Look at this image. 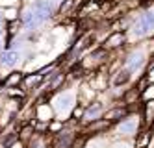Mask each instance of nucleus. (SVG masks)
Returning <instances> with one entry per match:
<instances>
[{
    "label": "nucleus",
    "instance_id": "1",
    "mask_svg": "<svg viewBox=\"0 0 154 148\" xmlns=\"http://www.w3.org/2000/svg\"><path fill=\"white\" fill-rule=\"evenodd\" d=\"M52 109H54V113H58L60 117L72 113V109H74V95L69 93V91H63V93H60L56 98H54Z\"/></svg>",
    "mask_w": 154,
    "mask_h": 148
},
{
    "label": "nucleus",
    "instance_id": "2",
    "mask_svg": "<svg viewBox=\"0 0 154 148\" xmlns=\"http://www.w3.org/2000/svg\"><path fill=\"white\" fill-rule=\"evenodd\" d=\"M30 9L34 11L35 19L41 22V24L54 15V4L50 2V0H35V2L30 4Z\"/></svg>",
    "mask_w": 154,
    "mask_h": 148
},
{
    "label": "nucleus",
    "instance_id": "3",
    "mask_svg": "<svg viewBox=\"0 0 154 148\" xmlns=\"http://www.w3.org/2000/svg\"><path fill=\"white\" fill-rule=\"evenodd\" d=\"M145 63H147V56H145V52H143L141 48L139 50H132L126 58H125V61H123L125 69H128L132 74L139 72L143 67H145Z\"/></svg>",
    "mask_w": 154,
    "mask_h": 148
},
{
    "label": "nucleus",
    "instance_id": "4",
    "mask_svg": "<svg viewBox=\"0 0 154 148\" xmlns=\"http://www.w3.org/2000/svg\"><path fill=\"white\" fill-rule=\"evenodd\" d=\"M137 130H139V119H137L136 115H128V117H125L123 120L117 124V133L126 135V137H130V135H136Z\"/></svg>",
    "mask_w": 154,
    "mask_h": 148
},
{
    "label": "nucleus",
    "instance_id": "5",
    "mask_svg": "<svg viewBox=\"0 0 154 148\" xmlns=\"http://www.w3.org/2000/svg\"><path fill=\"white\" fill-rule=\"evenodd\" d=\"M130 33L132 35H136L137 39H141V37H145L147 33H150V30H149V24H147V19H145V15H139L134 22L130 24Z\"/></svg>",
    "mask_w": 154,
    "mask_h": 148
},
{
    "label": "nucleus",
    "instance_id": "6",
    "mask_svg": "<svg viewBox=\"0 0 154 148\" xmlns=\"http://www.w3.org/2000/svg\"><path fill=\"white\" fill-rule=\"evenodd\" d=\"M102 115H104V106L100 104V102H91V104L85 107L82 120H85V122H93V120H97V119H100Z\"/></svg>",
    "mask_w": 154,
    "mask_h": 148
},
{
    "label": "nucleus",
    "instance_id": "7",
    "mask_svg": "<svg viewBox=\"0 0 154 148\" xmlns=\"http://www.w3.org/2000/svg\"><path fill=\"white\" fill-rule=\"evenodd\" d=\"M106 56H108V50L102 47V48H97V50H93L89 56H87V58L80 63L84 69H89V67L93 65V67H97L98 63H102L104 59H106Z\"/></svg>",
    "mask_w": 154,
    "mask_h": 148
},
{
    "label": "nucleus",
    "instance_id": "8",
    "mask_svg": "<svg viewBox=\"0 0 154 148\" xmlns=\"http://www.w3.org/2000/svg\"><path fill=\"white\" fill-rule=\"evenodd\" d=\"M72 143H74V131L63 128V130L56 135L54 148H72Z\"/></svg>",
    "mask_w": 154,
    "mask_h": 148
},
{
    "label": "nucleus",
    "instance_id": "9",
    "mask_svg": "<svg viewBox=\"0 0 154 148\" xmlns=\"http://www.w3.org/2000/svg\"><path fill=\"white\" fill-rule=\"evenodd\" d=\"M125 41H126L125 32H112V33L106 37V41H104V48H106V50L121 48V47L125 44Z\"/></svg>",
    "mask_w": 154,
    "mask_h": 148
},
{
    "label": "nucleus",
    "instance_id": "10",
    "mask_svg": "<svg viewBox=\"0 0 154 148\" xmlns=\"http://www.w3.org/2000/svg\"><path fill=\"white\" fill-rule=\"evenodd\" d=\"M95 41H97V35H95V33H93V32H91V33H87L85 37H82L78 43H76V47L71 50V56H72V58H76L78 54H82L84 50L89 48L91 44H95Z\"/></svg>",
    "mask_w": 154,
    "mask_h": 148
},
{
    "label": "nucleus",
    "instance_id": "11",
    "mask_svg": "<svg viewBox=\"0 0 154 148\" xmlns=\"http://www.w3.org/2000/svg\"><path fill=\"white\" fill-rule=\"evenodd\" d=\"M125 117H128L126 106H119V107H113L109 111H104V115H102V119H106L109 124H112V122H121Z\"/></svg>",
    "mask_w": 154,
    "mask_h": 148
},
{
    "label": "nucleus",
    "instance_id": "12",
    "mask_svg": "<svg viewBox=\"0 0 154 148\" xmlns=\"http://www.w3.org/2000/svg\"><path fill=\"white\" fill-rule=\"evenodd\" d=\"M19 61V52L13 48H6L0 52V65L2 67H15Z\"/></svg>",
    "mask_w": 154,
    "mask_h": 148
},
{
    "label": "nucleus",
    "instance_id": "13",
    "mask_svg": "<svg viewBox=\"0 0 154 148\" xmlns=\"http://www.w3.org/2000/svg\"><path fill=\"white\" fill-rule=\"evenodd\" d=\"M34 109H35V119L39 122H50L54 117V109L48 104H37Z\"/></svg>",
    "mask_w": 154,
    "mask_h": 148
},
{
    "label": "nucleus",
    "instance_id": "14",
    "mask_svg": "<svg viewBox=\"0 0 154 148\" xmlns=\"http://www.w3.org/2000/svg\"><path fill=\"white\" fill-rule=\"evenodd\" d=\"M130 78H132V72L128 69H121L113 74V80H112V85L113 87H121V85H125L130 82Z\"/></svg>",
    "mask_w": 154,
    "mask_h": 148
},
{
    "label": "nucleus",
    "instance_id": "15",
    "mask_svg": "<svg viewBox=\"0 0 154 148\" xmlns=\"http://www.w3.org/2000/svg\"><path fill=\"white\" fill-rule=\"evenodd\" d=\"M23 80H24L23 72H11V74H8V78L4 80V87L6 89H15V87H19L20 83H23Z\"/></svg>",
    "mask_w": 154,
    "mask_h": 148
},
{
    "label": "nucleus",
    "instance_id": "16",
    "mask_svg": "<svg viewBox=\"0 0 154 148\" xmlns=\"http://www.w3.org/2000/svg\"><path fill=\"white\" fill-rule=\"evenodd\" d=\"M43 78L39 72H35V74H28V76H24V80H23V85H24V89H34V87H39L41 83H43Z\"/></svg>",
    "mask_w": 154,
    "mask_h": 148
},
{
    "label": "nucleus",
    "instance_id": "17",
    "mask_svg": "<svg viewBox=\"0 0 154 148\" xmlns=\"http://www.w3.org/2000/svg\"><path fill=\"white\" fill-rule=\"evenodd\" d=\"M109 128V122L106 120V119H97V120H93V122H89V130L91 133H102V131H106Z\"/></svg>",
    "mask_w": 154,
    "mask_h": 148
},
{
    "label": "nucleus",
    "instance_id": "18",
    "mask_svg": "<svg viewBox=\"0 0 154 148\" xmlns=\"http://www.w3.org/2000/svg\"><path fill=\"white\" fill-rule=\"evenodd\" d=\"M143 119H145L147 126L154 124V100H147L145 102V107H143Z\"/></svg>",
    "mask_w": 154,
    "mask_h": 148
},
{
    "label": "nucleus",
    "instance_id": "19",
    "mask_svg": "<svg viewBox=\"0 0 154 148\" xmlns=\"http://www.w3.org/2000/svg\"><path fill=\"white\" fill-rule=\"evenodd\" d=\"M30 148H48L47 137L43 133H34L30 139Z\"/></svg>",
    "mask_w": 154,
    "mask_h": 148
},
{
    "label": "nucleus",
    "instance_id": "20",
    "mask_svg": "<svg viewBox=\"0 0 154 148\" xmlns=\"http://www.w3.org/2000/svg\"><path fill=\"white\" fill-rule=\"evenodd\" d=\"M35 133V130H34V124H26V126H23L20 128V131H19V139L20 141H30L32 139V135Z\"/></svg>",
    "mask_w": 154,
    "mask_h": 148
},
{
    "label": "nucleus",
    "instance_id": "21",
    "mask_svg": "<svg viewBox=\"0 0 154 148\" xmlns=\"http://www.w3.org/2000/svg\"><path fill=\"white\" fill-rule=\"evenodd\" d=\"M17 15H19V9L13 6V8H4V19L6 20H17Z\"/></svg>",
    "mask_w": 154,
    "mask_h": 148
},
{
    "label": "nucleus",
    "instance_id": "22",
    "mask_svg": "<svg viewBox=\"0 0 154 148\" xmlns=\"http://www.w3.org/2000/svg\"><path fill=\"white\" fill-rule=\"evenodd\" d=\"M74 6H76V0H63V2L60 4V8H58V11L63 15V13H67V11H71Z\"/></svg>",
    "mask_w": 154,
    "mask_h": 148
},
{
    "label": "nucleus",
    "instance_id": "23",
    "mask_svg": "<svg viewBox=\"0 0 154 148\" xmlns=\"http://www.w3.org/2000/svg\"><path fill=\"white\" fill-rule=\"evenodd\" d=\"M65 126H63V120H50L48 122V133H60L61 130H63Z\"/></svg>",
    "mask_w": 154,
    "mask_h": 148
},
{
    "label": "nucleus",
    "instance_id": "24",
    "mask_svg": "<svg viewBox=\"0 0 154 148\" xmlns=\"http://www.w3.org/2000/svg\"><path fill=\"white\" fill-rule=\"evenodd\" d=\"M84 111H85V107H82V106H74V109H72V119H82L84 117Z\"/></svg>",
    "mask_w": 154,
    "mask_h": 148
},
{
    "label": "nucleus",
    "instance_id": "25",
    "mask_svg": "<svg viewBox=\"0 0 154 148\" xmlns=\"http://www.w3.org/2000/svg\"><path fill=\"white\" fill-rule=\"evenodd\" d=\"M149 137H150V133H149V131H141V139L137 141V148L145 146V144H147V141H149Z\"/></svg>",
    "mask_w": 154,
    "mask_h": 148
},
{
    "label": "nucleus",
    "instance_id": "26",
    "mask_svg": "<svg viewBox=\"0 0 154 148\" xmlns=\"http://www.w3.org/2000/svg\"><path fill=\"white\" fill-rule=\"evenodd\" d=\"M143 98H147V100H154V85H149L145 91H143Z\"/></svg>",
    "mask_w": 154,
    "mask_h": 148
},
{
    "label": "nucleus",
    "instance_id": "27",
    "mask_svg": "<svg viewBox=\"0 0 154 148\" xmlns=\"http://www.w3.org/2000/svg\"><path fill=\"white\" fill-rule=\"evenodd\" d=\"M6 26H8V24H6V19H4L2 15H0V33H2V32L6 30Z\"/></svg>",
    "mask_w": 154,
    "mask_h": 148
}]
</instances>
